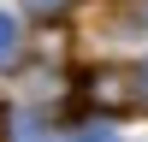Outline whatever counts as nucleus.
I'll use <instances>...</instances> for the list:
<instances>
[{
  "label": "nucleus",
  "instance_id": "1",
  "mask_svg": "<svg viewBox=\"0 0 148 142\" xmlns=\"http://www.w3.org/2000/svg\"><path fill=\"white\" fill-rule=\"evenodd\" d=\"M83 101L101 106V113L130 106L136 101V71H89V77H83Z\"/></svg>",
  "mask_w": 148,
  "mask_h": 142
},
{
  "label": "nucleus",
  "instance_id": "2",
  "mask_svg": "<svg viewBox=\"0 0 148 142\" xmlns=\"http://www.w3.org/2000/svg\"><path fill=\"white\" fill-rule=\"evenodd\" d=\"M18 47H24V42H18V18H6V12H0V71L18 59Z\"/></svg>",
  "mask_w": 148,
  "mask_h": 142
},
{
  "label": "nucleus",
  "instance_id": "3",
  "mask_svg": "<svg viewBox=\"0 0 148 142\" xmlns=\"http://www.w3.org/2000/svg\"><path fill=\"white\" fill-rule=\"evenodd\" d=\"M12 142H47V136H42V118L18 113V118H12Z\"/></svg>",
  "mask_w": 148,
  "mask_h": 142
},
{
  "label": "nucleus",
  "instance_id": "4",
  "mask_svg": "<svg viewBox=\"0 0 148 142\" xmlns=\"http://www.w3.org/2000/svg\"><path fill=\"white\" fill-rule=\"evenodd\" d=\"M24 6H30V12H36V18H59V12H65V6H71V0H24Z\"/></svg>",
  "mask_w": 148,
  "mask_h": 142
},
{
  "label": "nucleus",
  "instance_id": "5",
  "mask_svg": "<svg viewBox=\"0 0 148 142\" xmlns=\"http://www.w3.org/2000/svg\"><path fill=\"white\" fill-rule=\"evenodd\" d=\"M77 142H119L113 130H89V136H77Z\"/></svg>",
  "mask_w": 148,
  "mask_h": 142
}]
</instances>
